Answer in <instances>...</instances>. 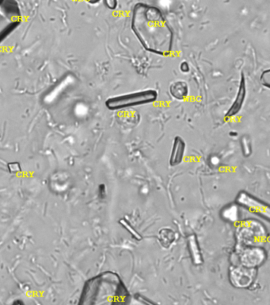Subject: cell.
<instances>
[{
  "label": "cell",
  "mask_w": 270,
  "mask_h": 305,
  "mask_svg": "<svg viewBox=\"0 0 270 305\" xmlns=\"http://www.w3.org/2000/svg\"><path fill=\"white\" fill-rule=\"evenodd\" d=\"M157 98L158 92L156 91L148 89L110 98L106 101V107L110 110H124L153 103Z\"/></svg>",
  "instance_id": "3"
},
{
  "label": "cell",
  "mask_w": 270,
  "mask_h": 305,
  "mask_svg": "<svg viewBox=\"0 0 270 305\" xmlns=\"http://www.w3.org/2000/svg\"><path fill=\"white\" fill-rule=\"evenodd\" d=\"M104 4L109 9L115 10L118 5V1L117 0H104Z\"/></svg>",
  "instance_id": "17"
},
{
  "label": "cell",
  "mask_w": 270,
  "mask_h": 305,
  "mask_svg": "<svg viewBox=\"0 0 270 305\" xmlns=\"http://www.w3.org/2000/svg\"><path fill=\"white\" fill-rule=\"evenodd\" d=\"M255 269L239 266L234 269L231 272L230 278L232 283L238 288L248 287L254 280Z\"/></svg>",
  "instance_id": "8"
},
{
  "label": "cell",
  "mask_w": 270,
  "mask_h": 305,
  "mask_svg": "<svg viewBox=\"0 0 270 305\" xmlns=\"http://www.w3.org/2000/svg\"><path fill=\"white\" fill-rule=\"evenodd\" d=\"M246 97H247V84H246L244 74L242 73L236 98L234 99L231 107H229V110L225 114V118L229 120V119L233 118L235 116H237L243 108Z\"/></svg>",
  "instance_id": "7"
},
{
  "label": "cell",
  "mask_w": 270,
  "mask_h": 305,
  "mask_svg": "<svg viewBox=\"0 0 270 305\" xmlns=\"http://www.w3.org/2000/svg\"><path fill=\"white\" fill-rule=\"evenodd\" d=\"M261 85L267 89H270V69H266L261 73L260 78Z\"/></svg>",
  "instance_id": "15"
},
{
  "label": "cell",
  "mask_w": 270,
  "mask_h": 305,
  "mask_svg": "<svg viewBox=\"0 0 270 305\" xmlns=\"http://www.w3.org/2000/svg\"><path fill=\"white\" fill-rule=\"evenodd\" d=\"M8 169L11 173H16L21 172L20 164L18 162H11L8 164Z\"/></svg>",
  "instance_id": "16"
},
{
  "label": "cell",
  "mask_w": 270,
  "mask_h": 305,
  "mask_svg": "<svg viewBox=\"0 0 270 305\" xmlns=\"http://www.w3.org/2000/svg\"><path fill=\"white\" fill-rule=\"evenodd\" d=\"M239 254L240 263L248 268L255 269L265 261V250L258 247H246L239 252Z\"/></svg>",
  "instance_id": "5"
},
{
  "label": "cell",
  "mask_w": 270,
  "mask_h": 305,
  "mask_svg": "<svg viewBox=\"0 0 270 305\" xmlns=\"http://www.w3.org/2000/svg\"><path fill=\"white\" fill-rule=\"evenodd\" d=\"M185 151H186V142H184V140L181 137H175L173 139L171 155H170V166H177L183 162Z\"/></svg>",
  "instance_id": "9"
},
{
  "label": "cell",
  "mask_w": 270,
  "mask_h": 305,
  "mask_svg": "<svg viewBox=\"0 0 270 305\" xmlns=\"http://www.w3.org/2000/svg\"><path fill=\"white\" fill-rule=\"evenodd\" d=\"M129 294L115 273L106 272L88 280L82 289L79 304L126 303Z\"/></svg>",
  "instance_id": "2"
},
{
  "label": "cell",
  "mask_w": 270,
  "mask_h": 305,
  "mask_svg": "<svg viewBox=\"0 0 270 305\" xmlns=\"http://www.w3.org/2000/svg\"><path fill=\"white\" fill-rule=\"evenodd\" d=\"M160 241L163 246L168 247L170 246L171 243H173L175 240V233L170 229H163L161 231L160 234Z\"/></svg>",
  "instance_id": "12"
},
{
  "label": "cell",
  "mask_w": 270,
  "mask_h": 305,
  "mask_svg": "<svg viewBox=\"0 0 270 305\" xmlns=\"http://www.w3.org/2000/svg\"><path fill=\"white\" fill-rule=\"evenodd\" d=\"M180 69H181L182 72H188L190 71V66H189L188 63L187 61H183V63H181Z\"/></svg>",
  "instance_id": "18"
},
{
  "label": "cell",
  "mask_w": 270,
  "mask_h": 305,
  "mask_svg": "<svg viewBox=\"0 0 270 305\" xmlns=\"http://www.w3.org/2000/svg\"><path fill=\"white\" fill-rule=\"evenodd\" d=\"M242 148H243V152L244 156L248 157L251 155V144H250L249 139H247L246 137H243V139H242Z\"/></svg>",
  "instance_id": "14"
},
{
  "label": "cell",
  "mask_w": 270,
  "mask_h": 305,
  "mask_svg": "<svg viewBox=\"0 0 270 305\" xmlns=\"http://www.w3.org/2000/svg\"><path fill=\"white\" fill-rule=\"evenodd\" d=\"M131 30L150 53L167 57L173 50V30L160 9L139 3L132 10Z\"/></svg>",
  "instance_id": "1"
},
{
  "label": "cell",
  "mask_w": 270,
  "mask_h": 305,
  "mask_svg": "<svg viewBox=\"0 0 270 305\" xmlns=\"http://www.w3.org/2000/svg\"><path fill=\"white\" fill-rule=\"evenodd\" d=\"M262 226L254 221H247L243 222L241 226L238 229V237L239 241L243 244L252 245L257 243L265 236Z\"/></svg>",
  "instance_id": "4"
},
{
  "label": "cell",
  "mask_w": 270,
  "mask_h": 305,
  "mask_svg": "<svg viewBox=\"0 0 270 305\" xmlns=\"http://www.w3.org/2000/svg\"><path fill=\"white\" fill-rule=\"evenodd\" d=\"M236 201L250 212L265 217L268 220L269 219V208L268 205L258 201L254 197L249 195L247 193L243 192L239 193Z\"/></svg>",
  "instance_id": "6"
},
{
  "label": "cell",
  "mask_w": 270,
  "mask_h": 305,
  "mask_svg": "<svg viewBox=\"0 0 270 305\" xmlns=\"http://www.w3.org/2000/svg\"><path fill=\"white\" fill-rule=\"evenodd\" d=\"M187 245H188L189 251L190 253L192 260L196 265L202 264L203 259L201 256V249L199 244L197 243V238L195 236H190L187 239Z\"/></svg>",
  "instance_id": "11"
},
{
  "label": "cell",
  "mask_w": 270,
  "mask_h": 305,
  "mask_svg": "<svg viewBox=\"0 0 270 305\" xmlns=\"http://www.w3.org/2000/svg\"><path fill=\"white\" fill-rule=\"evenodd\" d=\"M170 93L177 100H184L189 96V86L186 81H178L173 82L170 87Z\"/></svg>",
  "instance_id": "10"
},
{
  "label": "cell",
  "mask_w": 270,
  "mask_h": 305,
  "mask_svg": "<svg viewBox=\"0 0 270 305\" xmlns=\"http://www.w3.org/2000/svg\"><path fill=\"white\" fill-rule=\"evenodd\" d=\"M120 223L125 228L126 230L128 231V232L131 234V236H132V237L135 238L137 240H141V239H142V237L140 236V234L138 233V232H136L135 229H134V228L132 227L125 219H121V220H120Z\"/></svg>",
  "instance_id": "13"
},
{
  "label": "cell",
  "mask_w": 270,
  "mask_h": 305,
  "mask_svg": "<svg viewBox=\"0 0 270 305\" xmlns=\"http://www.w3.org/2000/svg\"><path fill=\"white\" fill-rule=\"evenodd\" d=\"M86 2H87L88 4H92V5H95V4L100 3L101 0H86Z\"/></svg>",
  "instance_id": "19"
}]
</instances>
